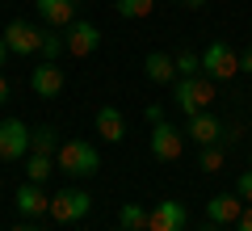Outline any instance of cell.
<instances>
[{"mask_svg": "<svg viewBox=\"0 0 252 231\" xmlns=\"http://www.w3.org/2000/svg\"><path fill=\"white\" fill-rule=\"evenodd\" d=\"M55 168H63L67 177H93V172L101 168V156H97V147L93 143H84V139H67V143H59V151H55Z\"/></svg>", "mask_w": 252, "mask_h": 231, "instance_id": "1", "label": "cell"}, {"mask_svg": "<svg viewBox=\"0 0 252 231\" xmlns=\"http://www.w3.org/2000/svg\"><path fill=\"white\" fill-rule=\"evenodd\" d=\"M172 101H177V109L185 118L202 114V109H210V101H215V80H210V76H181Z\"/></svg>", "mask_w": 252, "mask_h": 231, "instance_id": "2", "label": "cell"}, {"mask_svg": "<svg viewBox=\"0 0 252 231\" xmlns=\"http://www.w3.org/2000/svg\"><path fill=\"white\" fill-rule=\"evenodd\" d=\"M202 71H206L210 80H231L235 71H240V55L227 42H210L206 51H202Z\"/></svg>", "mask_w": 252, "mask_h": 231, "instance_id": "3", "label": "cell"}, {"mask_svg": "<svg viewBox=\"0 0 252 231\" xmlns=\"http://www.w3.org/2000/svg\"><path fill=\"white\" fill-rule=\"evenodd\" d=\"M89 210H93V198L84 194V189H59V194L51 198V219L55 223H76Z\"/></svg>", "mask_w": 252, "mask_h": 231, "instance_id": "4", "label": "cell"}, {"mask_svg": "<svg viewBox=\"0 0 252 231\" xmlns=\"http://www.w3.org/2000/svg\"><path fill=\"white\" fill-rule=\"evenodd\" d=\"M30 151V126L21 118H4L0 122V160H21Z\"/></svg>", "mask_w": 252, "mask_h": 231, "instance_id": "5", "label": "cell"}, {"mask_svg": "<svg viewBox=\"0 0 252 231\" xmlns=\"http://www.w3.org/2000/svg\"><path fill=\"white\" fill-rule=\"evenodd\" d=\"M63 42H67V55L89 59V55L101 46V30L93 26V21H80V17H76L72 26H67V34H63Z\"/></svg>", "mask_w": 252, "mask_h": 231, "instance_id": "6", "label": "cell"}, {"mask_svg": "<svg viewBox=\"0 0 252 231\" xmlns=\"http://www.w3.org/2000/svg\"><path fill=\"white\" fill-rule=\"evenodd\" d=\"M185 219L189 210L177 202V198H164V202L152 206V214H147V231H185Z\"/></svg>", "mask_w": 252, "mask_h": 231, "instance_id": "7", "label": "cell"}, {"mask_svg": "<svg viewBox=\"0 0 252 231\" xmlns=\"http://www.w3.org/2000/svg\"><path fill=\"white\" fill-rule=\"evenodd\" d=\"M244 206H248V202H244L235 189H231V194H215L206 202V223H215V227H235V219L244 214Z\"/></svg>", "mask_w": 252, "mask_h": 231, "instance_id": "8", "label": "cell"}, {"mask_svg": "<svg viewBox=\"0 0 252 231\" xmlns=\"http://www.w3.org/2000/svg\"><path fill=\"white\" fill-rule=\"evenodd\" d=\"M181 151H185V139H181V131L172 122H156L152 126V156L156 160H181Z\"/></svg>", "mask_w": 252, "mask_h": 231, "instance_id": "9", "label": "cell"}, {"mask_svg": "<svg viewBox=\"0 0 252 231\" xmlns=\"http://www.w3.org/2000/svg\"><path fill=\"white\" fill-rule=\"evenodd\" d=\"M42 26H30V21H13L9 30H4V42H9L13 55H38L42 51Z\"/></svg>", "mask_w": 252, "mask_h": 231, "instance_id": "10", "label": "cell"}, {"mask_svg": "<svg viewBox=\"0 0 252 231\" xmlns=\"http://www.w3.org/2000/svg\"><path fill=\"white\" fill-rule=\"evenodd\" d=\"M30 89L38 93V97H59L63 93V67L51 59H42V67L30 71Z\"/></svg>", "mask_w": 252, "mask_h": 231, "instance_id": "11", "label": "cell"}, {"mask_svg": "<svg viewBox=\"0 0 252 231\" xmlns=\"http://www.w3.org/2000/svg\"><path fill=\"white\" fill-rule=\"evenodd\" d=\"M185 134H189L193 143H198V147H210V143H219V139H223V122H219V118L210 114V109H202V114H193V118H189Z\"/></svg>", "mask_w": 252, "mask_h": 231, "instance_id": "12", "label": "cell"}, {"mask_svg": "<svg viewBox=\"0 0 252 231\" xmlns=\"http://www.w3.org/2000/svg\"><path fill=\"white\" fill-rule=\"evenodd\" d=\"M13 202H17V210L26 214V219H42V214H51V198H46L42 185H34V181H26V185L13 194Z\"/></svg>", "mask_w": 252, "mask_h": 231, "instance_id": "13", "label": "cell"}, {"mask_svg": "<svg viewBox=\"0 0 252 231\" xmlns=\"http://www.w3.org/2000/svg\"><path fill=\"white\" fill-rule=\"evenodd\" d=\"M34 9H38V17H42L46 26H55V30H67L76 21V0H34Z\"/></svg>", "mask_w": 252, "mask_h": 231, "instance_id": "14", "label": "cell"}, {"mask_svg": "<svg viewBox=\"0 0 252 231\" xmlns=\"http://www.w3.org/2000/svg\"><path fill=\"white\" fill-rule=\"evenodd\" d=\"M143 76H147L152 84H177V59L164 55V51L143 55Z\"/></svg>", "mask_w": 252, "mask_h": 231, "instance_id": "15", "label": "cell"}, {"mask_svg": "<svg viewBox=\"0 0 252 231\" xmlns=\"http://www.w3.org/2000/svg\"><path fill=\"white\" fill-rule=\"evenodd\" d=\"M97 134L105 143H122L126 139V118H122L118 105H101L97 109Z\"/></svg>", "mask_w": 252, "mask_h": 231, "instance_id": "16", "label": "cell"}, {"mask_svg": "<svg viewBox=\"0 0 252 231\" xmlns=\"http://www.w3.org/2000/svg\"><path fill=\"white\" fill-rule=\"evenodd\" d=\"M55 126H38V131H30V151H38V156H55L59 151V139H55Z\"/></svg>", "mask_w": 252, "mask_h": 231, "instance_id": "17", "label": "cell"}, {"mask_svg": "<svg viewBox=\"0 0 252 231\" xmlns=\"http://www.w3.org/2000/svg\"><path fill=\"white\" fill-rule=\"evenodd\" d=\"M147 214H152V210H143L139 202H122V210H118V223H122L126 231H147Z\"/></svg>", "mask_w": 252, "mask_h": 231, "instance_id": "18", "label": "cell"}, {"mask_svg": "<svg viewBox=\"0 0 252 231\" xmlns=\"http://www.w3.org/2000/svg\"><path fill=\"white\" fill-rule=\"evenodd\" d=\"M114 9H118V17H126V21H143V17H152L156 0H114Z\"/></svg>", "mask_w": 252, "mask_h": 231, "instance_id": "19", "label": "cell"}, {"mask_svg": "<svg viewBox=\"0 0 252 231\" xmlns=\"http://www.w3.org/2000/svg\"><path fill=\"white\" fill-rule=\"evenodd\" d=\"M51 172H55V160H51V156H38V151H34V156L26 160V181H34V185H42Z\"/></svg>", "mask_w": 252, "mask_h": 231, "instance_id": "20", "label": "cell"}, {"mask_svg": "<svg viewBox=\"0 0 252 231\" xmlns=\"http://www.w3.org/2000/svg\"><path fill=\"white\" fill-rule=\"evenodd\" d=\"M223 160H227L223 143H210V147H202V156H198V168H202V172H219V168H223Z\"/></svg>", "mask_w": 252, "mask_h": 231, "instance_id": "21", "label": "cell"}, {"mask_svg": "<svg viewBox=\"0 0 252 231\" xmlns=\"http://www.w3.org/2000/svg\"><path fill=\"white\" fill-rule=\"evenodd\" d=\"M177 76H202V55L181 51V55H177Z\"/></svg>", "mask_w": 252, "mask_h": 231, "instance_id": "22", "label": "cell"}, {"mask_svg": "<svg viewBox=\"0 0 252 231\" xmlns=\"http://www.w3.org/2000/svg\"><path fill=\"white\" fill-rule=\"evenodd\" d=\"M63 51H67V42H63V34H46V38H42V55H46L51 63L59 59Z\"/></svg>", "mask_w": 252, "mask_h": 231, "instance_id": "23", "label": "cell"}, {"mask_svg": "<svg viewBox=\"0 0 252 231\" xmlns=\"http://www.w3.org/2000/svg\"><path fill=\"white\" fill-rule=\"evenodd\" d=\"M235 194H240V198H244V202H248V206H252V168H244V172H240V177H235Z\"/></svg>", "mask_w": 252, "mask_h": 231, "instance_id": "24", "label": "cell"}, {"mask_svg": "<svg viewBox=\"0 0 252 231\" xmlns=\"http://www.w3.org/2000/svg\"><path fill=\"white\" fill-rule=\"evenodd\" d=\"M235 231H252V206H244V214L235 219Z\"/></svg>", "mask_w": 252, "mask_h": 231, "instance_id": "25", "label": "cell"}, {"mask_svg": "<svg viewBox=\"0 0 252 231\" xmlns=\"http://www.w3.org/2000/svg\"><path fill=\"white\" fill-rule=\"evenodd\" d=\"M147 122H152V126L164 122V109H160V105H147Z\"/></svg>", "mask_w": 252, "mask_h": 231, "instance_id": "26", "label": "cell"}, {"mask_svg": "<svg viewBox=\"0 0 252 231\" xmlns=\"http://www.w3.org/2000/svg\"><path fill=\"white\" fill-rule=\"evenodd\" d=\"M181 9H202V4H206V0H177Z\"/></svg>", "mask_w": 252, "mask_h": 231, "instance_id": "27", "label": "cell"}, {"mask_svg": "<svg viewBox=\"0 0 252 231\" xmlns=\"http://www.w3.org/2000/svg\"><path fill=\"white\" fill-rule=\"evenodd\" d=\"M240 67H244V71H252V51H244V55H240Z\"/></svg>", "mask_w": 252, "mask_h": 231, "instance_id": "28", "label": "cell"}, {"mask_svg": "<svg viewBox=\"0 0 252 231\" xmlns=\"http://www.w3.org/2000/svg\"><path fill=\"white\" fill-rule=\"evenodd\" d=\"M9 231H42L38 223H17V227H9Z\"/></svg>", "mask_w": 252, "mask_h": 231, "instance_id": "29", "label": "cell"}, {"mask_svg": "<svg viewBox=\"0 0 252 231\" xmlns=\"http://www.w3.org/2000/svg\"><path fill=\"white\" fill-rule=\"evenodd\" d=\"M4 59H9V42H4V34H0V67H4Z\"/></svg>", "mask_w": 252, "mask_h": 231, "instance_id": "30", "label": "cell"}, {"mask_svg": "<svg viewBox=\"0 0 252 231\" xmlns=\"http://www.w3.org/2000/svg\"><path fill=\"white\" fill-rule=\"evenodd\" d=\"M4 101H9V80L0 76V105H4Z\"/></svg>", "mask_w": 252, "mask_h": 231, "instance_id": "31", "label": "cell"}, {"mask_svg": "<svg viewBox=\"0 0 252 231\" xmlns=\"http://www.w3.org/2000/svg\"><path fill=\"white\" fill-rule=\"evenodd\" d=\"M114 231H126V227H122V223H118V227H114Z\"/></svg>", "mask_w": 252, "mask_h": 231, "instance_id": "32", "label": "cell"}, {"mask_svg": "<svg viewBox=\"0 0 252 231\" xmlns=\"http://www.w3.org/2000/svg\"><path fill=\"white\" fill-rule=\"evenodd\" d=\"M248 51H252V38H248Z\"/></svg>", "mask_w": 252, "mask_h": 231, "instance_id": "33", "label": "cell"}]
</instances>
